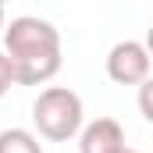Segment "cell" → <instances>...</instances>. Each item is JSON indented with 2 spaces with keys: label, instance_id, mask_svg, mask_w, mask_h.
<instances>
[{
  "label": "cell",
  "instance_id": "7",
  "mask_svg": "<svg viewBox=\"0 0 153 153\" xmlns=\"http://www.w3.org/2000/svg\"><path fill=\"white\" fill-rule=\"evenodd\" d=\"M4 25H7V22H4V4H0V32H4Z\"/></svg>",
  "mask_w": 153,
  "mask_h": 153
},
{
  "label": "cell",
  "instance_id": "4",
  "mask_svg": "<svg viewBox=\"0 0 153 153\" xmlns=\"http://www.w3.org/2000/svg\"><path fill=\"white\" fill-rule=\"evenodd\" d=\"M125 146V128L114 117H96L78 128V153H117Z\"/></svg>",
  "mask_w": 153,
  "mask_h": 153
},
{
  "label": "cell",
  "instance_id": "8",
  "mask_svg": "<svg viewBox=\"0 0 153 153\" xmlns=\"http://www.w3.org/2000/svg\"><path fill=\"white\" fill-rule=\"evenodd\" d=\"M117 153H139V150H132V146H121V150H117Z\"/></svg>",
  "mask_w": 153,
  "mask_h": 153
},
{
  "label": "cell",
  "instance_id": "6",
  "mask_svg": "<svg viewBox=\"0 0 153 153\" xmlns=\"http://www.w3.org/2000/svg\"><path fill=\"white\" fill-rule=\"evenodd\" d=\"M11 85H14V64H11V57L0 50V96H7Z\"/></svg>",
  "mask_w": 153,
  "mask_h": 153
},
{
  "label": "cell",
  "instance_id": "9",
  "mask_svg": "<svg viewBox=\"0 0 153 153\" xmlns=\"http://www.w3.org/2000/svg\"><path fill=\"white\" fill-rule=\"evenodd\" d=\"M0 4H7V0H0Z\"/></svg>",
  "mask_w": 153,
  "mask_h": 153
},
{
  "label": "cell",
  "instance_id": "3",
  "mask_svg": "<svg viewBox=\"0 0 153 153\" xmlns=\"http://www.w3.org/2000/svg\"><path fill=\"white\" fill-rule=\"evenodd\" d=\"M107 78L117 85H139L150 78V50L139 39H121L107 53Z\"/></svg>",
  "mask_w": 153,
  "mask_h": 153
},
{
  "label": "cell",
  "instance_id": "5",
  "mask_svg": "<svg viewBox=\"0 0 153 153\" xmlns=\"http://www.w3.org/2000/svg\"><path fill=\"white\" fill-rule=\"evenodd\" d=\"M0 153H43V143L29 128H4L0 132Z\"/></svg>",
  "mask_w": 153,
  "mask_h": 153
},
{
  "label": "cell",
  "instance_id": "1",
  "mask_svg": "<svg viewBox=\"0 0 153 153\" xmlns=\"http://www.w3.org/2000/svg\"><path fill=\"white\" fill-rule=\"evenodd\" d=\"M4 46L14 64V85H46L61 71V32L46 18H11L4 25Z\"/></svg>",
  "mask_w": 153,
  "mask_h": 153
},
{
  "label": "cell",
  "instance_id": "2",
  "mask_svg": "<svg viewBox=\"0 0 153 153\" xmlns=\"http://www.w3.org/2000/svg\"><path fill=\"white\" fill-rule=\"evenodd\" d=\"M85 121V111H82V96L68 85H46L32 103V125L43 139L50 143H68L75 139L78 128Z\"/></svg>",
  "mask_w": 153,
  "mask_h": 153
}]
</instances>
